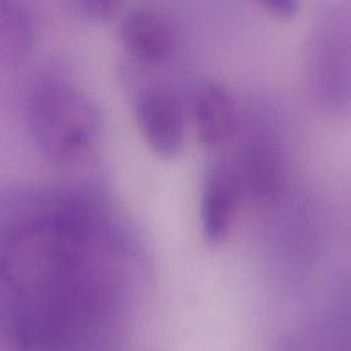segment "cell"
I'll return each instance as SVG.
<instances>
[{"mask_svg": "<svg viewBox=\"0 0 351 351\" xmlns=\"http://www.w3.org/2000/svg\"><path fill=\"white\" fill-rule=\"evenodd\" d=\"M241 186L234 167L214 163L204 174L200 193L202 233L207 243L219 244L229 233L239 206Z\"/></svg>", "mask_w": 351, "mask_h": 351, "instance_id": "4", "label": "cell"}, {"mask_svg": "<svg viewBox=\"0 0 351 351\" xmlns=\"http://www.w3.org/2000/svg\"><path fill=\"white\" fill-rule=\"evenodd\" d=\"M134 117L147 144L158 154L169 156L184 143L185 118L180 99L166 86L152 85L138 92Z\"/></svg>", "mask_w": 351, "mask_h": 351, "instance_id": "2", "label": "cell"}, {"mask_svg": "<svg viewBox=\"0 0 351 351\" xmlns=\"http://www.w3.org/2000/svg\"><path fill=\"white\" fill-rule=\"evenodd\" d=\"M339 29L336 26H322L319 33L314 38L310 55V69L311 78L314 81V89L324 97L340 99L343 81H348V40L341 34L339 36Z\"/></svg>", "mask_w": 351, "mask_h": 351, "instance_id": "6", "label": "cell"}, {"mask_svg": "<svg viewBox=\"0 0 351 351\" xmlns=\"http://www.w3.org/2000/svg\"><path fill=\"white\" fill-rule=\"evenodd\" d=\"M259 4L276 16L293 15L299 8L298 0H261Z\"/></svg>", "mask_w": 351, "mask_h": 351, "instance_id": "10", "label": "cell"}, {"mask_svg": "<svg viewBox=\"0 0 351 351\" xmlns=\"http://www.w3.org/2000/svg\"><path fill=\"white\" fill-rule=\"evenodd\" d=\"M37 32L33 10L21 0H0V66H15L32 51Z\"/></svg>", "mask_w": 351, "mask_h": 351, "instance_id": "8", "label": "cell"}, {"mask_svg": "<svg viewBox=\"0 0 351 351\" xmlns=\"http://www.w3.org/2000/svg\"><path fill=\"white\" fill-rule=\"evenodd\" d=\"M119 36L133 56L149 63L167 59L177 43L171 16L154 5H137L129 10L121 19Z\"/></svg>", "mask_w": 351, "mask_h": 351, "instance_id": "3", "label": "cell"}, {"mask_svg": "<svg viewBox=\"0 0 351 351\" xmlns=\"http://www.w3.org/2000/svg\"><path fill=\"white\" fill-rule=\"evenodd\" d=\"M26 115L37 148L60 163L84 155L100 129L95 103L75 85L53 74L34 80L27 93Z\"/></svg>", "mask_w": 351, "mask_h": 351, "instance_id": "1", "label": "cell"}, {"mask_svg": "<svg viewBox=\"0 0 351 351\" xmlns=\"http://www.w3.org/2000/svg\"><path fill=\"white\" fill-rule=\"evenodd\" d=\"M191 114L197 138L208 148L219 147L232 138L239 122L232 93L217 81L204 82L196 89Z\"/></svg>", "mask_w": 351, "mask_h": 351, "instance_id": "5", "label": "cell"}, {"mask_svg": "<svg viewBox=\"0 0 351 351\" xmlns=\"http://www.w3.org/2000/svg\"><path fill=\"white\" fill-rule=\"evenodd\" d=\"M240 186L256 197H267L280 180V156L274 141L267 136H254L247 141L234 169Z\"/></svg>", "mask_w": 351, "mask_h": 351, "instance_id": "7", "label": "cell"}, {"mask_svg": "<svg viewBox=\"0 0 351 351\" xmlns=\"http://www.w3.org/2000/svg\"><path fill=\"white\" fill-rule=\"evenodd\" d=\"M74 5L86 19L101 22L117 14L119 3L117 0H81L75 1Z\"/></svg>", "mask_w": 351, "mask_h": 351, "instance_id": "9", "label": "cell"}]
</instances>
